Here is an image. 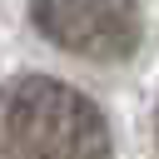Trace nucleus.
<instances>
[{
    "label": "nucleus",
    "mask_w": 159,
    "mask_h": 159,
    "mask_svg": "<svg viewBox=\"0 0 159 159\" xmlns=\"http://www.w3.org/2000/svg\"><path fill=\"white\" fill-rule=\"evenodd\" d=\"M0 159H109V124L84 89L15 75L0 84Z\"/></svg>",
    "instance_id": "nucleus-1"
},
{
    "label": "nucleus",
    "mask_w": 159,
    "mask_h": 159,
    "mask_svg": "<svg viewBox=\"0 0 159 159\" xmlns=\"http://www.w3.org/2000/svg\"><path fill=\"white\" fill-rule=\"evenodd\" d=\"M30 20L55 50L94 65L129 60L144 35L139 0H30Z\"/></svg>",
    "instance_id": "nucleus-2"
},
{
    "label": "nucleus",
    "mask_w": 159,
    "mask_h": 159,
    "mask_svg": "<svg viewBox=\"0 0 159 159\" xmlns=\"http://www.w3.org/2000/svg\"><path fill=\"white\" fill-rule=\"evenodd\" d=\"M154 134H159V114H154Z\"/></svg>",
    "instance_id": "nucleus-3"
}]
</instances>
